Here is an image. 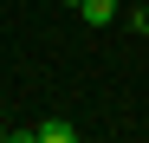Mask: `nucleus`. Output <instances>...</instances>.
<instances>
[{
    "mask_svg": "<svg viewBox=\"0 0 149 143\" xmlns=\"http://www.w3.org/2000/svg\"><path fill=\"white\" fill-rule=\"evenodd\" d=\"M78 13H84V26H110V20H117V0H78Z\"/></svg>",
    "mask_w": 149,
    "mask_h": 143,
    "instance_id": "obj_2",
    "label": "nucleus"
},
{
    "mask_svg": "<svg viewBox=\"0 0 149 143\" xmlns=\"http://www.w3.org/2000/svg\"><path fill=\"white\" fill-rule=\"evenodd\" d=\"M0 137H7V130H0Z\"/></svg>",
    "mask_w": 149,
    "mask_h": 143,
    "instance_id": "obj_4",
    "label": "nucleus"
},
{
    "mask_svg": "<svg viewBox=\"0 0 149 143\" xmlns=\"http://www.w3.org/2000/svg\"><path fill=\"white\" fill-rule=\"evenodd\" d=\"M65 7H78V0H65Z\"/></svg>",
    "mask_w": 149,
    "mask_h": 143,
    "instance_id": "obj_3",
    "label": "nucleus"
},
{
    "mask_svg": "<svg viewBox=\"0 0 149 143\" xmlns=\"http://www.w3.org/2000/svg\"><path fill=\"white\" fill-rule=\"evenodd\" d=\"M78 137V124H65V117H45V124H33V143H71Z\"/></svg>",
    "mask_w": 149,
    "mask_h": 143,
    "instance_id": "obj_1",
    "label": "nucleus"
}]
</instances>
